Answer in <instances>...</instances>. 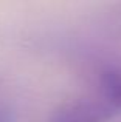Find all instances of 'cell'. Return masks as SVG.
<instances>
[{"label": "cell", "mask_w": 121, "mask_h": 122, "mask_svg": "<svg viewBox=\"0 0 121 122\" xmlns=\"http://www.w3.org/2000/svg\"><path fill=\"white\" fill-rule=\"evenodd\" d=\"M98 96L96 101L110 113L121 111V57L107 62L99 70Z\"/></svg>", "instance_id": "2"}, {"label": "cell", "mask_w": 121, "mask_h": 122, "mask_svg": "<svg viewBox=\"0 0 121 122\" xmlns=\"http://www.w3.org/2000/svg\"><path fill=\"white\" fill-rule=\"evenodd\" d=\"M110 113L98 101H70L55 110L50 122H109Z\"/></svg>", "instance_id": "1"}, {"label": "cell", "mask_w": 121, "mask_h": 122, "mask_svg": "<svg viewBox=\"0 0 121 122\" xmlns=\"http://www.w3.org/2000/svg\"><path fill=\"white\" fill-rule=\"evenodd\" d=\"M0 122H16L14 111L5 104H0Z\"/></svg>", "instance_id": "3"}]
</instances>
